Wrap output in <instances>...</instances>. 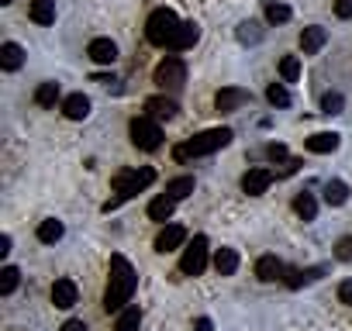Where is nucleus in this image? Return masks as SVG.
Returning <instances> with one entry per match:
<instances>
[{"label":"nucleus","instance_id":"1","mask_svg":"<svg viewBox=\"0 0 352 331\" xmlns=\"http://www.w3.org/2000/svg\"><path fill=\"white\" fill-rule=\"evenodd\" d=\"M135 286H138V273L131 269V262H128L121 252H114V255H111L107 290H104V310H107V314H111V310H124L128 300H131V293H135Z\"/></svg>","mask_w":352,"mask_h":331},{"label":"nucleus","instance_id":"2","mask_svg":"<svg viewBox=\"0 0 352 331\" xmlns=\"http://www.w3.org/2000/svg\"><path fill=\"white\" fill-rule=\"evenodd\" d=\"M232 138H235V131H232V128H211V131H201V135H194L190 141L176 145V148H173V159H176V162H187V159L211 155V152H218V148L232 145Z\"/></svg>","mask_w":352,"mask_h":331},{"label":"nucleus","instance_id":"3","mask_svg":"<svg viewBox=\"0 0 352 331\" xmlns=\"http://www.w3.org/2000/svg\"><path fill=\"white\" fill-rule=\"evenodd\" d=\"M176 28H180V18H176L169 8H159V11H152L148 14V21H145V38L152 42V45H169V38L176 35Z\"/></svg>","mask_w":352,"mask_h":331},{"label":"nucleus","instance_id":"4","mask_svg":"<svg viewBox=\"0 0 352 331\" xmlns=\"http://www.w3.org/2000/svg\"><path fill=\"white\" fill-rule=\"evenodd\" d=\"M152 180H155V170H148V166H142V170H121V173H114V194L124 204L128 197L142 194Z\"/></svg>","mask_w":352,"mask_h":331},{"label":"nucleus","instance_id":"5","mask_svg":"<svg viewBox=\"0 0 352 331\" xmlns=\"http://www.w3.org/2000/svg\"><path fill=\"white\" fill-rule=\"evenodd\" d=\"M131 141H135V148H142V152H155L159 145H162V131H159V124H155V117H135L131 121Z\"/></svg>","mask_w":352,"mask_h":331},{"label":"nucleus","instance_id":"6","mask_svg":"<svg viewBox=\"0 0 352 331\" xmlns=\"http://www.w3.org/2000/svg\"><path fill=\"white\" fill-rule=\"evenodd\" d=\"M204 269H208V238L204 235H194V242L180 255V273L184 276H201Z\"/></svg>","mask_w":352,"mask_h":331},{"label":"nucleus","instance_id":"7","mask_svg":"<svg viewBox=\"0 0 352 331\" xmlns=\"http://www.w3.org/2000/svg\"><path fill=\"white\" fill-rule=\"evenodd\" d=\"M184 80H187V66H184V59L166 56V59L155 66V83H159L162 90H180Z\"/></svg>","mask_w":352,"mask_h":331},{"label":"nucleus","instance_id":"8","mask_svg":"<svg viewBox=\"0 0 352 331\" xmlns=\"http://www.w3.org/2000/svg\"><path fill=\"white\" fill-rule=\"evenodd\" d=\"M249 100H252V93L242 90V87H221V90L214 93V107H218L221 114H232V111L245 107Z\"/></svg>","mask_w":352,"mask_h":331},{"label":"nucleus","instance_id":"9","mask_svg":"<svg viewBox=\"0 0 352 331\" xmlns=\"http://www.w3.org/2000/svg\"><path fill=\"white\" fill-rule=\"evenodd\" d=\"M270 183H273V173L263 170V166H259V170H249V173L242 176V190H245L249 197H263V194L270 190Z\"/></svg>","mask_w":352,"mask_h":331},{"label":"nucleus","instance_id":"10","mask_svg":"<svg viewBox=\"0 0 352 331\" xmlns=\"http://www.w3.org/2000/svg\"><path fill=\"white\" fill-rule=\"evenodd\" d=\"M201 38V28L194 25V21H180V28H176V35L169 38V52H184V49H190L194 42Z\"/></svg>","mask_w":352,"mask_h":331},{"label":"nucleus","instance_id":"11","mask_svg":"<svg viewBox=\"0 0 352 331\" xmlns=\"http://www.w3.org/2000/svg\"><path fill=\"white\" fill-rule=\"evenodd\" d=\"M187 242V231L180 225H166L159 235H155V252H173V249H180Z\"/></svg>","mask_w":352,"mask_h":331},{"label":"nucleus","instance_id":"12","mask_svg":"<svg viewBox=\"0 0 352 331\" xmlns=\"http://www.w3.org/2000/svg\"><path fill=\"white\" fill-rule=\"evenodd\" d=\"M324 273H328L324 266H311V269H287L283 283H287L290 290H300V286H307V283H318Z\"/></svg>","mask_w":352,"mask_h":331},{"label":"nucleus","instance_id":"13","mask_svg":"<svg viewBox=\"0 0 352 331\" xmlns=\"http://www.w3.org/2000/svg\"><path fill=\"white\" fill-rule=\"evenodd\" d=\"M324 42H328V32H324L321 25H311V28H304V32H300V52H304V56L321 52V49H324Z\"/></svg>","mask_w":352,"mask_h":331},{"label":"nucleus","instance_id":"14","mask_svg":"<svg viewBox=\"0 0 352 331\" xmlns=\"http://www.w3.org/2000/svg\"><path fill=\"white\" fill-rule=\"evenodd\" d=\"M87 56H90L94 62H100V66H111V62L118 59V45H114L111 38H94V42L87 45Z\"/></svg>","mask_w":352,"mask_h":331},{"label":"nucleus","instance_id":"15","mask_svg":"<svg viewBox=\"0 0 352 331\" xmlns=\"http://www.w3.org/2000/svg\"><path fill=\"white\" fill-rule=\"evenodd\" d=\"M76 297H80V293H76V283H73V279H56V283H52V304H56L59 310H69V307L76 304Z\"/></svg>","mask_w":352,"mask_h":331},{"label":"nucleus","instance_id":"16","mask_svg":"<svg viewBox=\"0 0 352 331\" xmlns=\"http://www.w3.org/2000/svg\"><path fill=\"white\" fill-rule=\"evenodd\" d=\"M176 100H169V97H148L145 100V114L148 117H155V121H169V117H176Z\"/></svg>","mask_w":352,"mask_h":331},{"label":"nucleus","instance_id":"17","mask_svg":"<svg viewBox=\"0 0 352 331\" xmlns=\"http://www.w3.org/2000/svg\"><path fill=\"white\" fill-rule=\"evenodd\" d=\"M256 276H259L263 283H276V279L287 276V269H283V262H280L276 255H263V259L256 262Z\"/></svg>","mask_w":352,"mask_h":331},{"label":"nucleus","instance_id":"18","mask_svg":"<svg viewBox=\"0 0 352 331\" xmlns=\"http://www.w3.org/2000/svg\"><path fill=\"white\" fill-rule=\"evenodd\" d=\"M21 66H25V49H21L18 42H4V45H0V69L14 73V69H21Z\"/></svg>","mask_w":352,"mask_h":331},{"label":"nucleus","instance_id":"19","mask_svg":"<svg viewBox=\"0 0 352 331\" xmlns=\"http://www.w3.org/2000/svg\"><path fill=\"white\" fill-rule=\"evenodd\" d=\"M63 114H66L69 121H83V117L90 114V97H83V93H69V97L63 100Z\"/></svg>","mask_w":352,"mask_h":331},{"label":"nucleus","instance_id":"20","mask_svg":"<svg viewBox=\"0 0 352 331\" xmlns=\"http://www.w3.org/2000/svg\"><path fill=\"white\" fill-rule=\"evenodd\" d=\"M28 18L35 25H56V0H32Z\"/></svg>","mask_w":352,"mask_h":331},{"label":"nucleus","instance_id":"21","mask_svg":"<svg viewBox=\"0 0 352 331\" xmlns=\"http://www.w3.org/2000/svg\"><path fill=\"white\" fill-rule=\"evenodd\" d=\"M338 141H342V135H335V131H318V135L307 138V148L318 152V155H328V152L338 148Z\"/></svg>","mask_w":352,"mask_h":331},{"label":"nucleus","instance_id":"22","mask_svg":"<svg viewBox=\"0 0 352 331\" xmlns=\"http://www.w3.org/2000/svg\"><path fill=\"white\" fill-rule=\"evenodd\" d=\"M214 269H218V276H232L239 269V252L235 249H218L214 252Z\"/></svg>","mask_w":352,"mask_h":331},{"label":"nucleus","instance_id":"23","mask_svg":"<svg viewBox=\"0 0 352 331\" xmlns=\"http://www.w3.org/2000/svg\"><path fill=\"white\" fill-rule=\"evenodd\" d=\"M173 207H176V201H173L169 194H162V197H155V201L148 204V218H152V221H169V218H173Z\"/></svg>","mask_w":352,"mask_h":331},{"label":"nucleus","instance_id":"24","mask_svg":"<svg viewBox=\"0 0 352 331\" xmlns=\"http://www.w3.org/2000/svg\"><path fill=\"white\" fill-rule=\"evenodd\" d=\"M345 201H349V187H345L342 180L324 183V204H328V207H342Z\"/></svg>","mask_w":352,"mask_h":331},{"label":"nucleus","instance_id":"25","mask_svg":"<svg viewBox=\"0 0 352 331\" xmlns=\"http://www.w3.org/2000/svg\"><path fill=\"white\" fill-rule=\"evenodd\" d=\"M294 211H297L304 221H314V218H318V201H314V194H307V190L297 194V197H294Z\"/></svg>","mask_w":352,"mask_h":331},{"label":"nucleus","instance_id":"26","mask_svg":"<svg viewBox=\"0 0 352 331\" xmlns=\"http://www.w3.org/2000/svg\"><path fill=\"white\" fill-rule=\"evenodd\" d=\"M63 235H66V228H63V221H56V218H49V221L38 225V242H45V245H56Z\"/></svg>","mask_w":352,"mask_h":331},{"label":"nucleus","instance_id":"27","mask_svg":"<svg viewBox=\"0 0 352 331\" xmlns=\"http://www.w3.org/2000/svg\"><path fill=\"white\" fill-rule=\"evenodd\" d=\"M166 194H169L173 201L190 197V194H194V176H176V180H169V183H166Z\"/></svg>","mask_w":352,"mask_h":331},{"label":"nucleus","instance_id":"28","mask_svg":"<svg viewBox=\"0 0 352 331\" xmlns=\"http://www.w3.org/2000/svg\"><path fill=\"white\" fill-rule=\"evenodd\" d=\"M138 324H142V310L131 304V307H124V310H121V317H118L114 331H138Z\"/></svg>","mask_w":352,"mask_h":331},{"label":"nucleus","instance_id":"29","mask_svg":"<svg viewBox=\"0 0 352 331\" xmlns=\"http://www.w3.org/2000/svg\"><path fill=\"white\" fill-rule=\"evenodd\" d=\"M18 283H21V273H18L14 266L0 269V297H11V293L18 290Z\"/></svg>","mask_w":352,"mask_h":331},{"label":"nucleus","instance_id":"30","mask_svg":"<svg viewBox=\"0 0 352 331\" xmlns=\"http://www.w3.org/2000/svg\"><path fill=\"white\" fill-rule=\"evenodd\" d=\"M259 38H263V25L259 21H242L239 25V42L242 45H256Z\"/></svg>","mask_w":352,"mask_h":331},{"label":"nucleus","instance_id":"31","mask_svg":"<svg viewBox=\"0 0 352 331\" xmlns=\"http://www.w3.org/2000/svg\"><path fill=\"white\" fill-rule=\"evenodd\" d=\"M56 100H59V83H42L35 90V104L38 107H56Z\"/></svg>","mask_w":352,"mask_h":331},{"label":"nucleus","instance_id":"32","mask_svg":"<svg viewBox=\"0 0 352 331\" xmlns=\"http://www.w3.org/2000/svg\"><path fill=\"white\" fill-rule=\"evenodd\" d=\"M280 76H283V83H297V76H300V59H297V56H283Z\"/></svg>","mask_w":352,"mask_h":331},{"label":"nucleus","instance_id":"33","mask_svg":"<svg viewBox=\"0 0 352 331\" xmlns=\"http://www.w3.org/2000/svg\"><path fill=\"white\" fill-rule=\"evenodd\" d=\"M266 100H270L273 107H290V90H287L283 83H270V90H266Z\"/></svg>","mask_w":352,"mask_h":331},{"label":"nucleus","instance_id":"34","mask_svg":"<svg viewBox=\"0 0 352 331\" xmlns=\"http://www.w3.org/2000/svg\"><path fill=\"white\" fill-rule=\"evenodd\" d=\"M266 21H270V25H287V21H290V8L273 0V4H266Z\"/></svg>","mask_w":352,"mask_h":331},{"label":"nucleus","instance_id":"35","mask_svg":"<svg viewBox=\"0 0 352 331\" xmlns=\"http://www.w3.org/2000/svg\"><path fill=\"white\" fill-rule=\"evenodd\" d=\"M342 107H345V97L342 93H324L321 97V114H342Z\"/></svg>","mask_w":352,"mask_h":331},{"label":"nucleus","instance_id":"36","mask_svg":"<svg viewBox=\"0 0 352 331\" xmlns=\"http://www.w3.org/2000/svg\"><path fill=\"white\" fill-rule=\"evenodd\" d=\"M266 155H270L273 162H280V159H287V145H280V141H270V145H266Z\"/></svg>","mask_w":352,"mask_h":331},{"label":"nucleus","instance_id":"37","mask_svg":"<svg viewBox=\"0 0 352 331\" xmlns=\"http://www.w3.org/2000/svg\"><path fill=\"white\" fill-rule=\"evenodd\" d=\"M335 255H338L342 262H349V259H352V238H342L338 249H335Z\"/></svg>","mask_w":352,"mask_h":331},{"label":"nucleus","instance_id":"38","mask_svg":"<svg viewBox=\"0 0 352 331\" xmlns=\"http://www.w3.org/2000/svg\"><path fill=\"white\" fill-rule=\"evenodd\" d=\"M338 300H342V304H349V307H352V279H345V283H342V286H338Z\"/></svg>","mask_w":352,"mask_h":331},{"label":"nucleus","instance_id":"39","mask_svg":"<svg viewBox=\"0 0 352 331\" xmlns=\"http://www.w3.org/2000/svg\"><path fill=\"white\" fill-rule=\"evenodd\" d=\"M335 14L338 18H352V0H335Z\"/></svg>","mask_w":352,"mask_h":331},{"label":"nucleus","instance_id":"40","mask_svg":"<svg viewBox=\"0 0 352 331\" xmlns=\"http://www.w3.org/2000/svg\"><path fill=\"white\" fill-rule=\"evenodd\" d=\"M214 324H211V317H197L194 324H190V331H211Z\"/></svg>","mask_w":352,"mask_h":331},{"label":"nucleus","instance_id":"41","mask_svg":"<svg viewBox=\"0 0 352 331\" xmlns=\"http://www.w3.org/2000/svg\"><path fill=\"white\" fill-rule=\"evenodd\" d=\"M11 255V235H0V259Z\"/></svg>","mask_w":352,"mask_h":331},{"label":"nucleus","instance_id":"42","mask_svg":"<svg viewBox=\"0 0 352 331\" xmlns=\"http://www.w3.org/2000/svg\"><path fill=\"white\" fill-rule=\"evenodd\" d=\"M63 331H87V324L73 317V321H66V324H63Z\"/></svg>","mask_w":352,"mask_h":331},{"label":"nucleus","instance_id":"43","mask_svg":"<svg viewBox=\"0 0 352 331\" xmlns=\"http://www.w3.org/2000/svg\"><path fill=\"white\" fill-rule=\"evenodd\" d=\"M300 170V159H290L287 166H283V176H290V173H297Z\"/></svg>","mask_w":352,"mask_h":331},{"label":"nucleus","instance_id":"44","mask_svg":"<svg viewBox=\"0 0 352 331\" xmlns=\"http://www.w3.org/2000/svg\"><path fill=\"white\" fill-rule=\"evenodd\" d=\"M0 4H14V0H0Z\"/></svg>","mask_w":352,"mask_h":331}]
</instances>
